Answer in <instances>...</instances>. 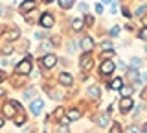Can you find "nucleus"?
Returning a JSON list of instances; mask_svg holds the SVG:
<instances>
[{
  "instance_id": "f257e3e1",
  "label": "nucleus",
  "mask_w": 147,
  "mask_h": 133,
  "mask_svg": "<svg viewBox=\"0 0 147 133\" xmlns=\"http://www.w3.org/2000/svg\"><path fill=\"white\" fill-rule=\"evenodd\" d=\"M17 74H30L31 72V59H22L15 68Z\"/></svg>"
},
{
  "instance_id": "f03ea898",
  "label": "nucleus",
  "mask_w": 147,
  "mask_h": 133,
  "mask_svg": "<svg viewBox=\"0 0 147 133\" xmlns=\"http://www.w3.org/2000/svg\"><path fill=\"white\" fill-rule=\"evenodd\" d=\"M40 63H42L46 68H52L55 63H57V57H55L53 54H48V56H44L42 59H40Z\"/></svg>"
},
{
  "instance_id": "7ed1b4c3",
  "label": "nucleus",
  "mask_w": 147,
  "mask_h": 133,
  "mask_svg": "<svg viewBox=\"0 0 147 133\" xmlns=\"http://www.w3.org/2000/svg\"><path fill=\"white\" fill-rule=\"evenodd\" d=\"M112 70H114V63L110 61V59H105V61L101 63V74H110Z\"/></svg>"
},
{
  "instance_id": "20e7f679",
  "label": "nucleus",
  "mask_w": 147,
  "mask_h": 133,
  "mask_svg": "<svg viewBox=\"0 0 147 133\" xmlns=\"http://www.w3.org/2000/svg\"><path fill=\"white\" fill-rule=\"evenodd\" d=\"M81 48H83V52H90V50L94 48V41H92V37H83Z\"/></svg>"
},
{
  "instance_id": "39448f33",
  "label": "nucleus",
  "mask_w": 147,
  "mask_h": 133,
  "mask_svg": "<svg viewBox=\"0 0 147 133\" xmlns=\"http://www.w3.org/2000/svg\"><path fill=\"white\" fill-rule=\"evenodd\" d=\"M40 26H42V28H52V26H53V17L48 15V13L42 15V17H40Z\"/></svg>"
},
{
  "instance_id": "423d86ee",
  "label": "nucleus",
  "mask_w": 147,
  "mask_h": 133,
  "mask_svg": "<svg viewBox=\"0 0 147 133\" xmlns=\"http://www.w3.org/2000/svg\"><path fill=\"white\" fill-rule=\"evenodd\" d=\"M119 107H121V111H129L132 107V98L131 96H123V100L119 102Z\"/></svg>"
},
{
  "instance_id": "0eeeda50",
  "label": "nucleus",
  "mask_w": 147,
  "mask_h": 133,
  "mask_svg": "<svg viewBox=\"0 0 147 133\" xmlns=\"http://www.w3.org/2000/svg\"><path fill=\"white\" fill-rule=\"evenodd\" d=\"M42 105H44V102H42V100H35V102L31 104L30 111L33 113V115H39V113H40V109H42Z\"/></svg>"
},
{
  "instance_id": "6e6552de",
  "label": "nucleus",
  "mask_w": 147,
  "mask_h": 133,
  "mask_svg": "<svg viewBox=\"0 0 147 133\" xmlns=\"http://www.w3.org/2000/svg\"><path fill=\"white\" fill-rule=\"evenodd\" d=\"M35 0H26V2H22V6H20V11H33L35 10Z\"/></svg>"
},
{
  "instance_id": "1a4fd4ad",
  "label": "nucleus",
  "mask_w": 147,
  "mask_h": 133,
  "mask_svg": "<svg viewBox=\"0 0 147 133\" xmlns=\"http://www.w3.org/2000/svg\"><path fill=\"white\" fill-rule=\"evenodd\" d=\"M121 87H123V80H121V78H116V80L110 81V89H112V91H119Z\"/></svg>"
},
{
  "instance_id": "9d476101",
  "label": "nucleus",
  "mask_w": 147,
  "mask_h": 133,
  "mask_svg": "<svg viewBox=\"0 0 147 133\" xmlns=\"http://www.w3.org/2000/svg\"><path fill=\"white\" fill-rule=\"evenodd\" d=\"M59 81H61L63 85H70L72 81H74V78L70 74H64V72H63V74H59Z\"/></svg>"
},
{
  "instance_id": "9b49d317",
  "label": "nucleus",
  "mask_w": 147,
  "mask_h": 133,
  "mask_svg": "<svg viewBox=\"0 0 147 133\" xmlns=\"http://www.w3.org/2000/svg\"><path fill=\"white\" fill-rule=\"evenodd\" d=\"M81 67L85 68V70H86V68H90V67H92V59L88 57V54H85V56L81 57Z\"/></svg>"
},
{
  "instance_id": "f8f14e48",
  "label": "nucleus",
  "mask_w": 147,
  "mask_h": 133,
  "mask_svg": "<svg viewBox=\"0 0 147 133\" xmlns=\"http://www.w3.org/2000/svg\"><path fill=\"white\" fill-rule=\"evenodd\" d=\"M99 94H101V91H99V87H88V96L90 98H99Z\"/></svg>"
},
{
  "instance_id": "ddd939ff",
  "label": "nucleus",
  "mask_w": 147,
  "mask_h": 133,
  "mask_svg": "<svg viewBox=\"0 0 147 133\" xmlns=\"http://www.w3.org/2000/svg\"><path fill=\"white\" fill-rule=\"evenodd\" d=\"M79 118H81V111H77V109L68 111V120H79Z\"/></svg>"
},
{
  "instance_id": "4468645a",
  "label": "nucleus",
  "mask_w": 147,
  "mask_h": 133,
  "mask_svg": "<svg viewBox=\"0 0 147 133\" xmlns=\"http://www.w3.org/2000/svg\"><path fill=\"white\" fill-rule=\"evenodd\" d=\"M4 113H6V117H13V115H15V111H13V104H11V102L4 105Z\"/></svg>"
},
{
  "instance_id": "2eb2a0df",
  "label": "nucleus",
  "mask_w": 147,
  "mask_h": 133,
  "mask_svg": "<svg viewBox=\"0 0 147 133\" xmlns=\"http://www.w3.org/2000/svg\"><path fill=\"white\" fill-rule=\"evenodd\" d=\"M4 37H6L7 41H13V39H17L18 37V30H9L6 35H4Z\"/></svg>"
},
{
  "instance_id": "dca6fc26",
  "label": "nucleus",
  "mask_w": 147,
  "mask_h": 133,
  "mask_svg": "<svg viewBox=\"0 0 147 133\" xmlns=\"http://www.w3.org/2000/svg\"><path fill=\"white\" fill-rule=\"evenodd\" d=\"M72 28L76 30V31H79V30L83 28V20H81V19H74V22H72Z\"/></svg>"
},
{
  "instance_id": "f3484780",
  "label": "nucleus",
  "mask_w": 147,
  "mask_h": 133,
  "mask_svg": "<svg viewBox=\"0 0 147 133\" xmlns=\"http://www.w3.org/2000/svg\"><path fill=\"white\" fill-rule=\"evenodd\" d=\"M59 6L64 8V10H68V8L74 6V0H59Z\"/></svg>"
},
{
  "instance_id": "a211bd4d",
  "label": "nucleus",
  "mask_w": 147,
  "mask_h": 133,
  "mask_svg": "<svg viewBox=\"0 0 147 133\" xmlns=\"http://www.w3.org/2000/svg\"><path fill=\"white\" fill-rule=\"evenodd\" d=\"M24 120H26L24 115H18V117L15 118V126H22V124H24Z\"/></svg>"
},
{
  "instance_id": "6ab92c4d",
  "label": "nucleus",
  "mask_w": 147,
  "mask_h": 133,
  "mask_svg": "<svg viewBox=\"0 0 147 133\" xmlns=\"http://www.w3.org/2000/svg\"><path fill=\"white\" fill-rule=\"evenodd\" d=\"M119 91H121V94H123V96H129V94L132 93V87H121Z\"/></svg>"
},
{
  "instance_id": "aec40b11",
  "label": "nucleus",
  "mask_w": 147,
  "mask_h": 133,
  "mask_svg": "<svg viewBox=\"0 0 147 133\" xmlns=\"http://www.w3.org/2000/svg\"><path fill=\"white\" fill-rule=\"evenodd\" d=\"M110 133H121V126H119V124H112V128H110Z\"/></svg>"
},
{
  "instance_id": "412c9836",
  "label": "nucleus",
  "mask_w": 147,
  "mask_h": 133,
  "mask_svg": "<svg viewBox=\"0 0 147 133\" xmlns=\"http://www.w3.org/2000/svg\"><path fill=\"white\" fill-rule=\"evenodd\" d=\"M131 65H134L132 68H138V67L142 65V59H138V57H132V63H131Z\"/></svg>"
},
{
  "instance_id": "4be33fe9",
  "label": "nucleus",
  "mask_w": 147,
  "mask_h": 133,
  "mask_svg": "<svg viewBox=\"0 0 147 133\" xmlns=\"http://www.w3.org/2000/svg\"><path fill=\"white\" fill-rule=\"evenodd\" d=\"M109 115H110V113L107 111V115H105V117H101V118H99V124H101V126H105V124L109 122Z\"/></svg>"
},
{
  "instance_id": "5701e85b",
  "label": "nucleus",
  "mask_w": 147,
  "mask_h": 133,
  "mask_svg": "<svg viewBox=\"0 0 147 133\" xmlns=\"http://www.w3.org/2000/svg\"><path fill=\"white\" fill-rule=\"evenodd\" d=\"M145 11H147V6H140V8L136 10V15H144Z\"/></svg>"
},
{
  "instance_id": "b1692460",
  "label": "nucleus",
  "mask_w": 147,
  "mask_h": 133,
  "mask_svg": "<svg viewBox=\"0 0 147 133\" xmlns=\"http://www.w3.org/2000/svg\"><path fill=\"white\" fill-rule=\"evenodd\" d=\"M2 54H4V56H9V54H13V48H11V46H4Z\"/></svg>"
},
{
  "instance_id": "393cba45",
  "label": "nucleus",
  "mask_w": 147,
  "mask_h": 133,
  "mask_svg": "<svg viewBox=\"0 0 147 133\" xmlns=\"http://www.w3.org/2000/svg\"><path fill=\"white\" fill-rule=\"evenodd\" d=\"M127 133H142V131L138 130L136 126H131V128H129V130H127Z\"/></svg>"
},
{
  "instance_id": "a878e982",
  "label": "nucleus",
  "mask_w": 147,
  "mask_h": 133,
  "mask_svg": "<svg viewBox=\"0 0 147 133\" xmlns=\"http://www.w3.org/2000/svg\"><path fill=\"white\" fill-rule=\"evenodd\" d=\"M140 39H144V41H147V28H144L140 31Z\"/></svg>"
},
{
  "instance_id": "bb28decb",
  "label": "nucleus",
  "mask_w": 147,
  "mask_h": 133,
  "mask_svg": "<svg viewBox=\"0 0 147 133\" xmlns=\"http://www.w3.org/2000/svg\"><path fill=\"white\" fill-rule=\"evenodd\" d=\"M101 48H103V50H112V44H110V43H103Z\"/></svg>"
},
{
  "instance_id": "cd10ccee",
  "label": "nucleus",
  "mask_w": 147,
  "mask_h": 133,
  "mask_svg": "<svg viewBox=\"0 0 147 133\" xmlns=\"http://www.w3.org/2000/svg\"><path fill=\"white\" fill-rule=\"evenodd\" d=\"M96 13H103V4H96Z\"/></svg>"
},
{
  "instance_id": "c85d7f7f",
  "label": "nucleus",
  "mask_w": 147,
  "mask_h": 133,
  "mask_svg": "<svg viewBox=\"0 0 147 133\" xmlns=\"http://www.w3.org/2000/svg\"><path fill=\"white\" fill-rule=\"evenodd\" d=\"M33 94H35V91H26V94H24V96H26L28 100H30V98H31V96H33Z\"/></svg>"
},
{
  "instance_id": "c756f323",
  "label": "nucleus",
  "mask_w": 147,
  "mask_h": 133,
  "mask_svg": "<svg viewBox=\"0 0 147 133\" xmlns=\"http://www.w3.org/2000/svg\"><path fill=\"white\" fill-rule=\"evenodd\" d=\"M85 22H86V24H92V22H94V19H92L90 15H86V19H85Z\"/></svg>"
},
{
  "instance_id": "7c9ffc66",
  "label": "nucleus",
  "mask_w": 147,
  "mask_h": 133,
  "mask_svg": "<svg viewBox=\"0 0 147 133\" xmlns=\"http://www.w3.org/2000/svg\"><path fill=\"white\" fill-rule=\"evenodd\" d=\"M119 33V28H112L110 30V35H118Z\"/></svg>"
},
{
  "instance_id": "2f4dec72",
  "label": "nucleus",
  "mask_w": 147,
  "mask_h": 133,
  "mask_svg": "<svg viewBox=\"0 0 147 133\" xmlns=\"http://www.w3.org/2000/svg\"><path fill=\"white\" fill-rule=\"evenodd\" d=\"M4 78H6V74H4V72H0V83L4 81Z\"/></svg>"
},
{
  "instance_id": "473e14b6",
  "label": "nucleus",
  "mask_w": 147,
  "mask_h": 133,
  "mask_svg": "<svg viewBox=\"0 0 147 133\" xmlns=\"http://www.w3.org/2000/svg\"><path fill=\"white\" fill-rule=\"evenodd\" d=\"M144 131H145V133H147V124H144Z\"/></svg>"
},
{
  "instance_id": "72a5a7b5",
  "label": "nucleus",
  "mask_w": 147,
  "mask_h": 133,
  "mask_svg": "<svg viewBox=\"0 0 147 133\" xmlns=\"http://www.w3.org/2000/svg\"><path fill=\"white\" fill-rule=\"evenodd\" d=\"M4 126V120H2V118H0V128H2Z\"/></svg>"
},
{
  "instance_id": "f704fd0d",
  "label": "nucleus",
  "mask_w": 147,
  "mask_h": 133,
  "mask_svg": "<svg viewBox=\"0 0 147 133\" xmlns=\"http://www.w3.org/2000/svg\"><path fill=\"white\" fill-rule=\"evenodd\" d=\"M44 2H46V4H50V2H53V0H44Z\"/></svg>"
},
{
  "instance_id": "c9c22d12",
  "label": "nucleus",
  "mask_w": 147,
  "mask_h": 133,
  "mask_svg": "<svg viewBox=\"0 0 147 133\" xmlns=\"http://www.w3.org/2000/svg\"><path fill=\"white\" fill-rule=\"evenodd\" d=\"M0 96H4V91L2 89H0Z\"/></svg>"
}]
</instances>
